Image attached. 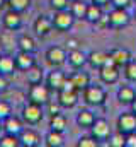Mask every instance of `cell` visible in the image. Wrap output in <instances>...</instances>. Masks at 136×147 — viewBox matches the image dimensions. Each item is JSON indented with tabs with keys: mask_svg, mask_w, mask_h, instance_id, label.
Here are the masks:
<instances>
[{
	"mask_svg": "<svg viewBox=\"0 0 136 147\" xmlns=\"http://www.w3.org/2000/svg\"><path fill=\"white\" fill-rule=\"evenodd\" d=\"M83 101L89 106H102L107 99V92L102 86H95V84H89L83 91H82Z\"/></svg>",
	"mask_w": 136,
	"mask_h": 147,
	"instance_id": "cell-1",
	"label": "cell"
},
{
	"mask_svg": "<svg viewBox=\"0 0 136 147\" xmlns=\"http://www.w3.org/2000/svg\"><path fill=\"white\" fill-rule=\"evenodd\" d=\"M51 21H53V28L56 29V31H60V33H65L68 29H71L73 28V24H75V17H73V14H71V10H56L55 12V16L51 17Z\"/></svg>",
	"mask_w": 136,
	"mask_h": 147,
	"instance_id": "cell-2",
	"label": "cell"
},
{
	"mask_svg": "<svg viewBox=\"0 0 136 147\" xmlns=\"http://www.w3.org/2000/svg\"><path fill=\"white\" fill-rule=\"evenodd\" d=\"M49 94H51V89L46 86V84H43V82H39V84H33L31 87H29V103H36V105H41V106H44L51 98H49Z\"/></svg>",
	"mask_w": 136,
	"mask_h": 147,
	"instance_id": "cell-3",
	"label": "cell"
},
{
	"mask_svg": "<svg viewBox=\"0 0 136 147\" xmlns=\"http://www.w3.org/2000/svg\"><path fill=\"white\" fill-rule=\"evenodd\" d=\"M43 118H44V108L41 105L29 103L22 108V121L27 125H37L43 121Z\"/></svg>",
	"mask_w": 136,
	"mask_h": 147,
	"instance_id": "cell-4",
	"label": "cell"
},
{
	"mask_svg": "<svg viewBox=\"0 0 136 147\" xmlns=\"http://www.w3.org/2000/svg\"><path fill=\"white\" fill-rule=\"evenodd\" d=\"M131 22V16L128 12V9H119V7H114L111 12H109V24L112 28H126L128 24Z\"/></svg>",
	"mask_w": 136,
	"mask_h": 147,
	"instance_id": "cell-5",
	"label": "cell"
},
{
	"mask_svg": "<svg viewBox=\"0 0 136 147\" xmlns=\"http://www.w3.org/2000/svg\"><path fill=\"white\" fill-rule=\"evenodd\" d=\"M67 48H61V46H51L46 50V62L56 69V67H61L65 62H67Z\"/></svg>",
	"mask_w": 136,
	"mask_h": 147,
	"instance_id": "cell-6",
	"label": "cell"
},
{
	"mask_svg": "<svg viewBox=\"0 0 136 147\" xmlns=\"http://www.w3.org/2000/svg\"><path fill=\"white\" fill-rule=\"evenodd\" d=\"M116 128L119 132H123L124 135L126 134H131V132H136V113L131 111V113H121L116 120Z\"/></svg>",
	"mask_w": 136,
	"mask_h": 147,
	"instance_id": "cell-7",
	"label": "cell"
},
{
	"mask_svg": "<svg viewBox=\"0 0 136 147\" xmlns=\"http://www.w3.org/2000/svg\"><path fill=\"white\" fill-rule=\"evenodd\" d=\"M65 80H67V75H65V72H61V70H60V67L53 69L51 72L46 75V86L51 89V92H53V91H55V92L61 91V87H63Z\"/></svg>",
	"mask_w": 136,
	"mask_h": 147,
	"instance_id": "cell-8",
	"label": "cell"
},
{
	"mask_svg": "<svg viewBox=\"0 0 136 147\" xmlns=\"http://www.w3.org/2000/svg\"><path fill=\"white\" fill-rule=\"evenodd\" d=\"M90 134L101 142V140H107L112 132H111V127H109L107 120H104V118H95L94 125L90 127Z\"/></svg>",
	"mask_w": 136,
	"mask_h": 147,
	"instance_id": "cell-9",
	"label": "cell"
},
{
	"mask_svg": "<svg viewBox=\"0 0 136 147\" xmlns=\"http://www.w3.org/2000/svg\"><path fill=\"white\" fill-rule=\"evenodd\" d=\"M33 28H34V33L39 38L49 36L51 31L55 29V28H53V21H51V17H48V16H39V17L34 21Z\"/></svg>",
	"mask_w": 136,
	"mask_h": 147,
	"instance_id": "cell-10",
	"label": "cell"
},
{
	"mask_svg": "<svg viewBox=\"0 0 136 147\" xmlns=\"http://www.w3.org/2000/svg\"><path fill=\"white\" fill-rule=\"evenodd\" d=\"M2 24L7 31H17L21 26H22V17H21V12H15L12 9H9L3 17H2Z\"/></svg>",
	"mask_w": 136,
	"mask_h": 147,
	"instance_id": "cell-11",
	"label": "cell"
},
{
	"mask_svg": "<svg viewBox=\"0 0 136 147\" xmlns=\"http://www.w3.org/2000/svg\"><path fill=\"white\" fill-rule=\"evenodd\" d=\"M2 130H3V134H10V135H17L19 137V134L24 130V121L21 118L10 115L9 118H5L2 121Z\"/></svg>",
	"mask_w": 136,
	"mask_h": 147,
	"instance_id": "cell-12",
	"label": "cell"
},
{
	"mask_svg": "<svg viewBox=\"0 0 136 147\" xmlns=\"http://www.w3.org/2000/svg\"><path fill=\"white\" fill-rule=\"evenodd\" d=\"M109 57L112 58L114 65L119 67V69H124V65L128 62H131V51L126 50V48H112L109 51Z\"/></svg>",
	"mask_w": 136,
	"mask_h": 147,
	"instance_id": "cell-13",
	"label": "cell"
},
{
	"mask_svg": "<svg viewBox=\"0 0 136 147\" xmlns=\"http://www.w3.org/2000/svg\"><path fill=\"white\" fill-rule=\"evenodd\" d=\"M19 140L22 147H37L41 144V135L33 128H24L19 134Z\"/></svg>",
	"mask_w": 136,
	"mask_h": 147,
	"instance_id": "cell-14",
	"label": "cell"
},
{
	"mask_svg": "<svg viewBox=\"0 0 136 147\" xmlns=\"http://www.w3.org/2000/svg\"><path fill=\"white\" fill-rule=\"evenodd\" d=\"M99 77L104 84H116L119 80V67L116 65H104L99 69Z\"/></svg>",
	"mask_w": 136,
	"mask_h": 147,
	"instance_id": "cell-15",
	"label": "cell"
},
{
	"mask_svg": "<svg viewBox=\"0 0 136 147\" xmlns=\"http://www.w3.org/2000/svg\"><path fill=\"white\" fill-rule=\"evenodd\" d=\"M58 103L61 105V108H75L78 103V91H58Z\"/></svg>",
	"mask_w": 136,
	"mask_h": 147,
	"instance_id": "cell-16",
	"label": "cell"
},
{
	"mask_svg": "<svg viewBox=\"0 0 136 147\" xmlns=\"http://www.w3.org/2000/svg\"><path fill=\"white\" fill-rule=\"evenodd\" d=\"M14 60H15V65H17V69L19 70H27V69H31L34 63H36V58H34V53H29V51H22V50H19L17 51V55L14 57Z\"/></svg>",
	"mask_w": 136,
	"mask_h": 147,
	"instance_id": "cell-17",
	"label": "cell"
},
{
	"mask_svg": "<svg viewBox=\"0 0 136 147\" xmlns=\"http://www.w3.org/2000/svg\"><path fill=\"white\" fill-rule=\"evenodd\" d=\"M67 62L70 63V67L75 69V70L83 69L85 63H87V55L80 48L78 50H71V51H68V55H67Z\"/></svg>",
	"mask_w": 136,
	"mask_h": 147,
	"instance_id": "cell-18",
	"label": "cell"
},
{
	"mask_svg": "<svg viewBox=\"0 0 136 147\" xmlns=\"http://www.w3.org/2000/svg\"><path fill=\"white\" fill-rule=\"evenodd\" d=\"M107 58H109V53L107 51H102V50H92L89 55H87V63L92 67V69H101L105 65V62H107Z\"/></svg>",
	"mask_w": 136,
	"mask_h": 147,
	"instance_id": "cell-19",
	"label": "cell"
},
{
	"mask_svg": "<svg viewBox=\"0 0 136 147\" xmlns=\"http://www.w3.org/2000/svg\"><path fill=\"white\" fill-rule=\"evenodd\" d=\"M117 101L121 103V105H124V106H131V103L136 99V91L135 87H131V86H121L119 89H117Z\"/></svg>",
	"mask_w": 136,
	"mask_h": 147,
	"instance_id": "cell-20",
	"label": "cell"
},
{
	"mask_svg": "<svg viewBox=\"0 0 136 147\" xmlns=\"http://www.w3.org/2000/svg\"><path fill=\"white\" fill-rule=\"evenodd\" d=\"M15 70H17V65H15L14 57H10V55H0V74L7 77V75H12Z\"/></svg>",
	"mask_w": 136,
	"mask_h": 147,
	"instance_id": "cell-21",
	"label": "cell"
},
{
	"mask_svg": "<svg viewBox=\"0 0 136 147\" xmlns=\"http://www.w3.org/2000/svg\"><path fill=\"white\" fill-rule=\"evenodd\" d=\"M68 128V120L63 113H56V115H51L49 118V130H56V132H65Z\"/></svg>",
	"mask_w": 136,
	"mask_h": 147,
	"instance_id": "cell-22",
	"label": "cell"
},
{
	"mask_svg": "<svg viewBox=\"0 0 136 147\" xmlns=\"http://www.w3.org/2000/svg\"><path fill=\"white\" fill-rule=\"evenodd\" d=\"M70 79H71V82L77 86L78 91H83V89L90 84V75L87 72H83L82 69H78V72H73L70 75Z\"/></svg>",
	"mask_w": 136,
	"mask_h": 147,
	"instance_id": "cell-23",
	"label": "cell"
},
{
	"mask_svg": "<svg viewBox=\"0 0 136 147\" xmlns=\"http://www.w3.org/2000/svg\"><path fill=\"white\" fill-rule=\"evenodd\" d=\"M26 79H27V84H29V86L39 84V82H43V79H44V70H43L39 65L34 63L31 69L26 70Z\"/></svg>",
	"mask_w": 136,
	"mask_h": 147,
	"instance_id": "cell-24",
	"label": "cell"
},
{
	"mask_svg": "<svg viewBox=\"0 0 136 147\" xmlns=\"http://www.w3.org/2000/svg\"><path fill=\"white\" fill-rule=\"evenodd\" d=\"M95 121V115L92 113L90 110H82L78 111L77 115V125L82 127V128H90Z\"/></svg>",
	"mask_w": 136,
	"mask_h": 147,
	"instance_id": "cell-25",
	"label": "cell"
},
{
	"mask_svg": "<svg viewBox=\"0 0 136 147\" xmlns=\"http://www.w3.org/2000/svg\"><path fill=\"white\" fill-rule=\"evenodd\" d=\"M44 144L48 147H61L65 144L63 134H61V132H56V130H49V132L44 135Z\"/></svg>",
	"mask_w": 136,
	"mask_h": 147,
	"instance_id": "cell-26",
	"label": "cell"
},
{
	"mask_svg": "<svg viewBox=\"0 0 136 147\" xmlns=\"http://www.w3.org/2000/svg\"><path fill=\"white\" fill-rule=\"evenodd\" d=\"M102 16H104V12H102L101 5H97V3H94V2L89 3V7H87V14H85V21H89L90 24H95Z\"/></svg>",
	"mask_w": 136,
	"mask_h": 147,
	"instance_id": "cell-27",
	"label": "cell"
},
{
	"mask_svg": "<svg viewBox=\"0 0 136 147\" xmlns=\"http://www.w3.org/2000/svg\"><path fill=\"white\" fill-rule=\"evenodd\" d=\"M17 48H19V50H22V51L36 53V50H37V45H36L34 38L27 36V34H22V36L17 39Z\"/></svg>",
	"mask_w": 136,
	"mask_h": 147,
	"instance_id": "cell-28",
	"label": "cell"
},
{
	"mask_svg": "<svg viewBox=\"0 0 136 147\" xmlns=\"http://www.w3.org/2000/svg\"><path fill=\"white\" fill-rule=\"evenodd\" d=\"M87 7H89V3H85L83 0H73L70 10H71V14H73L75 19H85Z\"/></svg>",
	"mask_w": 136,
	"mask_h": 147,
	"instance_id": "cell-29",
	"label": "cell"
},
{
	"mask_svg": "<svg viewBox=\"0 0 136 147\" xmlns=\"http://www.w3.org/2000/svg\"><path fill=\"white\" fill-rule=\"evenodd\" d=\"M124 142H126V135L123 132H119V130L111 134L109 139H107V144L111 147H124Z\"/></svg>",
	"mask_w": 136,
	"mask_h": 147,
	"instance_id": "cell-30",
	"label": "cell"
},
{
	"mask_svg": "<svg viewBox=\"0 0 136 147\" xmlns=\"http://www.w3.org/2000/svg\"><path fill=\"white\" fill-rule=\"evenodd\" d=\"M31 2L33 0H7V5L15 12H24L31 7Z\"/></svg>",
	"mask_w": 136,
	"mask_h": 147,
	"instance_id": "cell-31",
	"label": "cell"
},
{
	"mask_svg": "<svg viewBox=\"0 0 136 147\" xmlns=\"http://www.w3.org/2000/svg\"><path fill=\"white\" fill-rule=\"evenodd\" d=\"M0 147H21V140H19L17 135L3 134L0 137Z\"/></svg>",
	"mask_w": 136,
	"mask_h": 147,
	"instance_id": "cell-32",
	"label": "cell"
},
{
	"mask_svg": "<svg viewBox=\"0 0 136 147\" xmlns=\"http://www.w3.org/2000/svg\"><path fill=\"white\" fill-rule=\"evenodd\" d=\"M77 146L78 147H99V140L90 134V135H83V137H80L78 142H77Z\"/></svg>",
	"mask_w": 136,
	"mask_h": 147,
	"instance_id": "cell-33",
	"label": "cell"
},
{
	"mask_svg": "<svg viewBox=\"0 0 136 147\" xmlns=\"http://www.w3.org/2000/svg\"><path fill=\"white\" fill-rule=\"evenodd\" d=\"M124 77L129 82H136V60H131L124 65Z\"/></svg>",
	"mask_w": 136,
	"mask_h": 147,
	"instance_id": "cell-34",
	"label": "cell"
},
{
	"mask_svg": "<svg viewBox=\"0 0 136 147\" xmlns=\"http://www.w3.org/2000/svg\"><path fill=\"white\" fill-rule=\"evenodd\" d=\"M12 115V106L9 101L5 99H0V121H3L5 118H9Z\"/></svg>",
	"mask_w": 136,
	"mask_h": 147,
	"instance_id": "cell-35",
	"label": "cell"
},
{
	"mask_svg": "<svg viewBox=\"0 0 136 147\" xmlns=\"http://www.w3.org/2000/svg\"><path fill=\"white\" fill-rule=\"evenodd\" d=\"M44 106H46L44 113H49V116H51V115H56V113H61V105L58 103V99H55V101L49 99Z\"/></svg>",
	"mask_w": 136,
	"mask_h": 147,
	"instance_id": "cell-36",
	"label": "cell"
},
{
	"mask_svg": "<svg viewBox=\"0 0 136 147\" xmlns=\"http://www.w3.org/2000/svg\"><path fill=\"white\" fill-rule=\"evenodd\" d=\"M70 3H71L70 0H49V5H51V9L55 12L56 10H65V9H68Z\"/></svg>",
	"mask_w": 136,
	"mask_h": 147,
	"instance_id": "cell-37",
	"label": "cell"
},
{
	"mask_svg": "<svg viewBox=\"0 0 136 147\" xmlns=\"http://www.w3.org/2000/svg\"><path fill=\"white\" fill-rule=\"evenodd\" d=\"M124 147H136V132L126 134V142H124Z\"/></svg>",
	"mask_w": 136,
	"mask_h": 147,
	"instance_id": "cell-38",
	"label": "cell"
},
{
	"mask_svg": "<svg viewBox=\"0 0 136 147\" xmlns=\"http://www.w3.org/2000/svg\"><path fill=\"white\" fill-rule=\"evenodd\" d=\"M80 46V41L77 38H68L67 41V51H71V50H78Z\"/></svg>",
	"mask_w": 136,
	"mask_h": 147,
	"instance_id": "cell-39",
	"label": "cell"
},
{
	"mask_svg": "<svg viewBox=\"0 0 136 147\" xmlns=\"http://www.w3.org/2000/svg\"><path fill=\"white\" fill-rule=\"evenodd\" d=\"M133 0H111L112 7H119V9H128L131 5Z\"/></svg>",
	"mask_w": 136,
	"mask_h": 147,
	"instance_id": "cell-40",
	"label": "cell"
},
{
	"mask_svg": "<svg viewBox=\"0 0 136 147\" xmlns=\"http://www.w3.org/2000/svg\"><path fill=\"white\" fill-rule=\"evenodd\" d=\"M95 26L97 28H101V29H104V28H109L111 24H109V16H102L101 19L95 22Z\"/></svg>",
	"mask_w": 136,
	"mask_h": 147,
	"instance_id": "cell-41",
	"label": "cell"
},
{
	"mask_svg": "<svg viewBox=\"0 0 136 147\" xmlns=\"http://www.w3.org/2000/svg\"><path fill=\"white\" fill-rule=\"evenodd\" d=\"M7 89H9V80H7L5 75L0 74V92H3V91H7Z\"/></svg>",
	"mask_w": 136,
	"mask_h": 147,
	"instance_id": "cell-42",
	"label": "cell"
},
{
	"mask_svg": "<svg viewBox=\"0 0 136 147\" xmlns=\"http://www.w3.org/2000/svg\"><path fill=\"white\" fill-rule=\"evenodd\" d=\"M94 3H97V5H101V7H104V5H109L111 3V0H92Z\"/></svg>",
	"mask_w": 136,
	"mask_h": 147,
	"instance_id": "cell-43",
	"label": "cell"
},
{
	"mask_svg": "<svg viewBox=\"0 0 136 147\" xmlns=\"http://www.w3.org/2000/svg\"><path fill=\"white\" fill-rule=\"evenodd\" d=\"M131 108H133V111H135V113H136V99H135V101H133V103H131Z\"/></svg>",
	"mask_w": 136,
	"mask_h": 147,
	"instance_id": "cell-44",
	"label": "cell"
},
{
	"mask_svg": "<svg viewBox=\"0 0 136 147\" xmlns=\"http://www.w3.org/2000/svg\"><path fill=\"white\" fill-rule=\"evenodd\" d=\"M5 3H7V0H0V9H2V7H3Z\"/></svg>",
	"mask_w": 136,
	"mask_h": 147,
	"instance_id": "cell-45",
	"label": "cell"
},
{
	"mask_svg": "<svg viewBox=\"0 0 136 147\" xmlns=\"http://www.w3.org/2000/svg\"><path fill=\"white\" fill-rule=\"evenodd\" d=\"M133 17H135V21H136V9H135V12H133Z\"/></svg>",
	"mask_w": 136,
	"mask_h": 147,
	"instance_id": "cell-46",
	"label": "cell"
},
{
	"mask_svg": "<svg viewBox=\"0 0 136 147\" xmlns=\"http://www.w3.org/2000/svg\"><path fill=\"white\" fill-rule=\"evenodd\" d=\"M0 55H2V46H0Z\"/></svg>",
	"mask_w": 136,
	"mask_h": 147,
	"instance_id": "cell-47",
	"label": "cell"
},
{
	"mask_svg": "<svg viewBox=\"0 0 136 147\" xmlns=\"http://www.w3.org/2000/svg\"><path fill=\"white\" fill-rule=\"evenodd\" d=\"M0 130H2V121H0Z\"/></svg>",
	"mask_w": 136,
	"mask_h": 147,
	"instance_id": "cell-48",
	"label": "cell"
},
{
	"mask_svg": "<svg viewBox=\"0 0 136 147\" xmlns=\"http://www.w3.org/2000/svg\"><path fill=\"white\" fill-rule=\"evenodd\" d=\"M70 2H73V0H70Z\"/></svg>",
	"mask_w": 136,
	"mask_h": 147,
	"instance_id": "cell-49",
	"label": "cell"
},
{
	"mask_svg": "<svg viewBox=\"0 0 136 147\" xmlns=\"http://www.w3.org/2000/svg\"><path fill=\"white\" fill-rule=\"evenodd\" d=\"M135 2H136V0H135Z\"/></svg>",
	"mask_w": 136,
	"mask_h": 147,
	"instance_id": "cell-50",
	"label": "cell"
}]
</instances>
